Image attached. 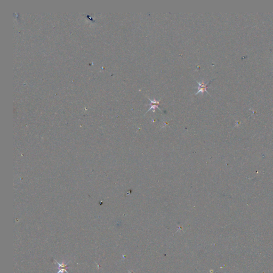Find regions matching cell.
Here are the masks:
<instances>
[{"mask_svg":"<svg viewBox=\"0 0 273 273\" xmlns=\"http://www.w3.org/2000/svg\"><path fill=\"white\" fill-rule=\"evenodd\" d=\"M211 82V81H209L208 83H206V84H204V82H203L202 83L198 82V81H196V82L198 83V91L196 93V94H197L199 92H202V93H203L204 91H206L207 92H208L209 93V92H208L207 91V88L208 87V85L210 84V83Z\"/></svg>","mask_w":273,"mask_h":273,"instance_id":"1","label":"cell"},{"mask_svg":"<svg viewBox=\"0 0 273 273\" xmlns=\"http://www.w3.org/2000/svg\"><path fill=\"white\" fill-rule=\"evenodd\" d=\"M55 262H56L57 264L59 266V268H58L59 271L57 273H64V272H66V273H68V272L67 271V269L70 268V267H68V263H65L63 261L62 264H60L58 262H57L56 260H55Z\"/></svg>","mask_w":273,"mask_h":273,"instance_id":"2","label":"cell"},{"mask_svg":"<svg viewBox=\"0 0 273 273\" xmlns=\"http://www.w3.org/2000/svg\"><path fill=\"white\" fill-rule=\"evenodd\" d=\"M149 100L150 101V108L149 109V110H151V109H155L156 108H159L158 107V105L160 104V101H157L156 100H151L150 98H149Z\"/></svg>","mask_w":273,"mask_h":273,"instance_id":"3","label":"cell"},{"mask_svg":"<svg viewBox=\"0 0 273 273\" xmlns=\"http://www.w3.org/2000/svg\"><path fill=\"white\" fill-rule=\"evenodd\" d=\"M128 272H129V273H134V272H132V271H129H129H128Z\"/></svg>","mask_w":273,"mask_h":273,"instance_id":"4","label":"cell"}]
</instances>
